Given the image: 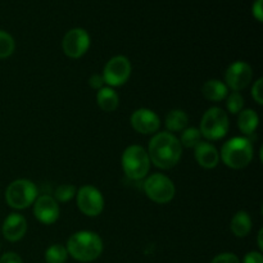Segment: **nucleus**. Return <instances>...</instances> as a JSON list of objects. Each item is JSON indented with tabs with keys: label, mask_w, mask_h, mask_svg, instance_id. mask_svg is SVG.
I'll return each mask as SVG.
<instances>
[{
	"label": "nucleus",
	"mask_w": 263,
	"mask_h": 263,
	"mask_svg": "<svg viewBox=\"0 0 263 263\" xmlns=\"http://www.w3.org/2000/svg\"><path fill=\"white\" fill-rule=\"evenodd\" d=\"M148 156L152 163L161 170H170L176 166L182 156L180 140L168 133H157L148 145Z\"/></svg>",
	"instance_id": "f257e3e1"
},
{
	"label": "nucleus",
	"mask_w": 263,
	"mask_h": 263,
	"mask_svg": "<svg viewBox=\"0 0 263 263\" xmlns=\"http://www.w3.org/2000/svg\"><path fill=\"white\" fill-rule=\"evenodd\" d=\"M67 252L79 262H92L99 258L103 252V240L92 231H77L67 241Z\"/></svg>",
	"instance_id": "f03ea898"
},
{
	"label": "nucleus",
	"mask_w": 263,
	"mask_h": 263,
	"mask_svg": "<svg viewBox=\"0 0 263 263\" xmlns=\"http://www.w3.org/2000/svg\"><path fill=\"white\" fill-rule=\"evenodd\" d=\"M254 156V148L251 139L246 136H235L226 141L221 148L220 158L228 167L241 170L248 166Z\"/></svg>",
	"instance_id": "7ed1b4c3"
},
{
	"label": "nucleus",
	"mask_w": 263,
	"mask_h": 263,
	"mask_svg": "<svg viewBox=\"0 0 263 263\" xmlns=\"http://www.w3.org/2000/svg\"><path fill=\"white\" fill-rule=\"evenodd\" d=\"M122 168L128 179L143 180L151 170L148 152L140 145L127 146L122 154Z\"/></svg>",
	"instance_id": "20e7f679"
},
{
	"label": "nucleus",
	"mask_w": 263,
	"mask_h": 263,
	"mask_svg": "<svg viewBox=\"0 0 263 263\" xmlns=\"http://www.w3.org/2000/svg\"><path fill=\"white\" fill-rule=\"evenodd\" d=\"M230 122H229L228 113L220 107H212L207 109L200 121V134L207 140H220L225 138L229 133Z\"/></svg>",
	"instance_id": "39448f33"
},
{
	"label": "nucleus",
	"mask_w": 263,
	"mask_h": 263,
	"mask_svg": "<svg viewBox=\"0 0 263 263\" xmlns=\"http://www.w3.org/2000/svg\"><path fill=\"white\" fill-rule=\"evenodd\" d=\"M37 198V187L31 180L18 179L10 182L5 190V200L14 210H26Z\"/></svg>",
	"instance_id": "423d86ee"
},
{
	"label": "nucleus",
	"mask_w": 263,
	"mask_h": 263,
	"mask_svg": "<svg viewBox=\"0 0 263 263\" xmlns=\"http://www.w3.org/2000/svg\"><path fill=\"white\" fill-rule=\"evenodd\" d=\"M144 193L154 203L166 204L171 202L176 194V187L170 177L163 174H153L144 181Z\"/></svg>",
	"instance_id": "0eeeda50"
},
{
	"label": "nucleus",
	"mask_w": 263,
	"mask_h": 263,
	"mask_svg": "<svg viewBox=\"0 0 263 263\" xmlns=\"http://www.w3.org/2000/svg\"><path fill=\"white\" fill-rule=\"evenodd\" d=\"M79 210L89 217H97L104 210V198L102 192L92 185H85L76 192Z\"/></svg>",
	"instance_id": "6e6552de"
},
{
	"label": "nucleus",
	"mask_w": 263,
	"mask_h": 263,
	"mask_svg": "<svg viewBox=\"0 0 263 263\" xmlns=\"http://www.w3.org/2000/svg\"><path fill=\"white\" fill-rule=\"evenodd\" d=\"M131 69L130 61L125 55H116L107 62L102 76L109 87L122 86L130 79Z\"/></svg>",
	"instance_id": "1a4fd4ad"
},
{
	"label": "nucleus",
	"mask_w": 263,
	"mask_h": 263,
	"mask_svg": "<svg viewBox=\"0 0 263 263\" xmlns=\"http://www.w3.org/2000/svg\"><path fill=\"white\" fill-rule=\"evenodd\" d=\"M62 48L69 58H81L90 48V35L84 28H72L64 35Z\"/></svg>",
	"instance_id": "9d476101"
},
{
	"label": "nucleus",
	"mask_w": 263,
	"mask_h": 263,
	"mask_svg": "<svg viewBox=\"0 0 263 263\" xmlns=\"http://www.w3.org/2000/svg\"><path fill=\"white\" fill-rule=\"evenodd\" d=\"M252 79H253V71L248 63L241 61L234 62L226 69L225 85L228 86V89L239 92L251 84Z\"/></svg>",
	"instance_id": "9b49d317"
},
{
	"label": "nucleus",
	"mask_w": 263,
	"mask_h": 263,
	"mask_svg": "<svg viewBox=\"0 0 263 263\" xmlns=\"http://www.w3.org/2000/svg\"><path fill=\"white\" fill-rule=\"evenodd\" d=\"M131 125H133L134 130L138 131L139 134L153 135L161 127V120H159L158 115L152 109L140 108L131 115Z\"/></svg>",
	"instance_id": "f8f14e48"
},
{
	"label": "nucleus",
	"mask_w": 263,
	"mask_h": 263,
	"mask_svg": "<svg viewBox=\"0 0 263 263\" xmlns=\"http://www.w3.org/2000/svg\"><path fill=\"white\" fill-rule=\"evenodd\" d=\"M33 216L44 225H53L59 218L58 202L50 195H40L33 202Z\"/></svg>",
	"instance_id": "ddd939ff"
},
{
	"label": "nucleus",
	"mask_w": 263,
	"mask_h": 263,
	"mask_svg": "<svg viewBox=\"0 0 263 263\" xmlns=\"http://www.w3.org/2000/svg\"><path fill=\"white\" fill-rule=\"evenodd\" d=\"M26 231H27V221L20 213H10L3 222L2 233L8 241L15 243L21 240L25 236Z\"/></svg>",
	"instance_id": "4468645a"
},
{
	"label": "nucleus",
	"mask_w": 263,
	"mask_h": 263,
	"mask_svg": "<svg viewBox=\"0 0 263 263\" xmlns=\"http://www.w3.org/2000/svg\"><path fill=\"white\" fill-rule=\"evenodd\" d=\"M195 159H197L198 164L202 166L203 168H215L220 162V153L217 149L208 141H200L197 146H195Z\"/></svg>",
	"instance_id": "2eb2a0df"
},
{
	"label": "nucleus",
	"mask_w": 263,
	"mask_h": 263,
	"mask_svg": "<svg viewBox=\"0 0 263 263\" xmlns=\"http://www.w3.org/2000/svg\"><path fill=\"white\" fill-rule=\"evenodd\" d=\"M202 94L211 102H221L228 98L229 89L220 80H208L202 87Z\"/></svg>",
	"instance_id": "dca6fc26"
},
{
	"label": "nucleus",
	"mask_w": 263,
	"mask_h": 263,
	"mask_svg": "<svg viewBox=\"0 0 263 263\" xmlns=\"http://www.w3.org/2000/svg\"><path fill=\"white\" fill-rule=\"evenodd\" d=\"M97 103L103 112H115L120 104V97L112 87H102L98 90Z\"/></svg>",
	"instance_id": "f3484780"
},
{
	"label": "nucleus",
	"mask_w": 263,
	"mask_h": 263,
	"mask_svg": "<svg viewBox=\"0 0 263 263\" xmlns=\"http://www.w3.org/2000/svg\"><path fill=\"white\" fill-rule=\"evenodd\" d=\"M252 230V218L246 211H239L231 220V231L238 238H244Z\"/></svg>",
	"instance_id": "a211bd4d"
},
{
	"label": "nucleus",
	"mask_w": 263,
	"mask_h": 263,
	"mask_svg": "<svg viewBox=\"0 0 263 263\" xmlns=\"http://www.w3.org/2000/svg\"><path fill=\"white\" fill-rule=\"evenodd\" d=\"M259 118L256 110L253 109H244L239 112L238 117V126L239 130L244 134V135H252L256 133L257 127H258Z\"/></svg>",
	"instance_id": "6ab92c4d"
},
{
	"label": "nucleus",
	"mask_w": 263,
	"mask_h": 263,
	"mask_svg": "<svg viewBox=\"0 0 263 263\" xmlns=\"http://www.w3.org/2000/svg\"><path fill=\"white\" fill-rule=\"evenodd\" d=\"M187 122H189V117H187V115L182 109H172L166 116V121H164L167 130L171 134L185 130Z\"/></svg>",
	"instance_id": "aec40b11"
},
{
	"label": "nucleus",
	"mask_w": 263,
	"mask_h": 263,
	"mask_svg": "<svg viewBox=\"0 0 263 263\" xmlns=\"http://www.w3.org/2000/svg\"><path fill=\"white\" fill-rule=\"evenodd\" d=\"M68 258V252L66 247L61 244H53L45 251L46 263H66Z\"/></svg>",
	"instance_id": "412c9836"
},
{
	"label": "nucleus",
	"mask_w": 263,
	"mask_h": 263,
	"mask_svg": "<svg viewBox=\"0 0 263 263\" xmlns=\"http://www.w3.org/2000/svg\"><path fill=\"white\" fill-rule=\"evenodd\" d=\"M200 141H202V134H200L199 128L187 127L185 130H182L181 140H180L181 146H185V148H195Z\"/></svg>",
	"instance_id": "4be33fe9"
},
{
	"label": "nucleus",
	"mask_w": 263,
	"mask_h": 263,
	"mask_svg": "<svg viewBox=\"0 0 263 263\" xmlns=\"http://www.w3.org/2000/svg\"><path fill=\"white\" fill-rule=\"evenodd\" d=\"M15 43L12 35L5 31L0 30V59H5L10 57L14 51Z\"/></svg>",
	"instance_id": "5701e85b"
},
{
	"label": "nucleus",
	"mask_w": 263,
	"mask_h": 263,
	"mask_svg": "<svg viewBox=\"0 0 263 263\" xmlns=\"http://www.w3.org/2000/svg\"><path fill=\"white\" fill-rule=\"evenodd\" d=\"M76 186L71 184H63V185H59L55 190V197L54 199L57 202H61V203H66L68 200H71L72 198L76 195Z\"/></svg>",
	"instance_id": "b1692460"
},
{
	"label": "nucleus",
	"mask_w": 263,
	"mask_h": 263,
	"mask_svg": "<svg viewBox=\"0 0 263 263\" xmlns=\"http://www.w3.org/2000/svg\"><path fill=\"white\" fill-rule=\"evenodd\" d=\"M226 107H228L229 112L236 115V113L241 112L244 107V98L240 92L233 91L230 95H228V102H226Z\"/></svg>",
	"instance_id": "393cba45"
},
{
	"label": "nucleus",
	"mask_w": 263,
	"mask_h": 263,
	"mask_svg": "<svg viewBox=\"0 0 263 263\" xmlns=\"http://www.w3.org/2000/svg\"><path fill=\"white\" fill-rule=\"evenodd\" d=\"M211 263H240V259L234 253H221L216 256Z\"/></svg>",
	"instance_id": "a878e982"
},
{
	"label": "nucleus",
	"mask_w": 263,
	"mask_h": 263,
	"mask_svg": "<svg viewBox=\"0 0 263 263\" xmlns=\"http://www.w3.org/2000/svg\"><path fill=\"white\" fill-rule=\"evenodd\" d=\"M262 84H263V80L262 79H258L253 84V87H252V97H253V99L256 100V102L258 103V104H262V103H263V87H262Z\"/></svg>",
	"instance_id": "bb28decb"
},
{
	"label": "nucleus",
	"mask_w": 263,
	"mask_h": 263,
	"mask_svg": "<svg viewBox=\"0 0 263 263\" xmlns=\"http://www.w3.org/2000/svg\"><path fill=\"white\" fill-rule=\"evenodd\" d=\"M0 263H23V261L14 252H7L0 257Z\"/></svg>",
	"instance_id": "cd10ccee"
},
{
	"label": "nucleus",
	"mask_w": 263,
	"mask_h": 263,
	"mask_svg": "<svg viewBox=\"0 0 263 263\" xmlns=\"http://www.w3.org/2000/svg\"><path fill=\"white\" fill-rule=\"evenodd\" d=\"M252 13H253V17L256 18L258 22L263 21V0H256L252 7Z\"/></svg>",
	"instance_id": "c85d7f7f"
},
{
	"label": "nucleus",
	"mask_w": 263,
	"mask_h": 263,
	"mask_svg": "<svg viewBox=\"0 0 263 263\" xmlns=\"http://www.w3.org/2000/svg\"><path fill=\"white\" fill-rule=\"evenodd\" d=\"M243 263H263V256L261 252H249L244 257Z\"/></svg>",
	"instance_id": "c756f323"
},
{
	"label": "nucleus",
	"mask_w": 263,
	"mask_h": 263,
	"mask_svg": "<svg viewBox=\"0 0 263 263\" xmlns=\"http://www.w3.org/2000/svg\"><path fill=\"white\" fill-rule=\"evenodd\" d=\"M104 79H103L102 74H92L89 79V85L95 90H100L102 87H104Z\"/></svg>",
	"instance_id": "7c9ffc66"
},
{
	"label": "nucleus",
	"mask_w": 263,
	"mask_h": 263,
	"mask_svg": "<svg viewBox=\"0 0 263 263\" xmlns=\"http://www.w3.org/2000/svg\"><path fill=\"white\" fill-rule=\"evenodd\" d=\"M262 234H263V230L261 229V230L258 231V247H259V249H263V243H262Z\"/></svg>",
	"instance_id": "2f4dec72"
}]
</instances>
